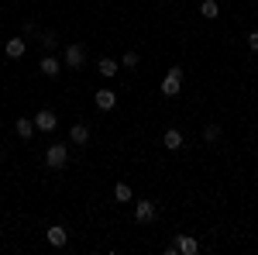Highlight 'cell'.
<instances>
[{
  "instance_id": "cell-1",
  "label": "cell",
  "mask_w": 258,
  "mask_h": 255,
  "mask_svg": "<svg viewBox=\"0 0 258 255\" xmlns=\"http://www.w3.org/2000/svg\"><path fill=\"white\" fill-rule=\"evenodd\" d=\"M66 162H69V145L55 141V145L45 148V166H48V169H62Z\"/></svg>"
},
{
  "instance_id": "cell-2",
  "label": "cell",
  "mask_w": 258,
  "mask_h": 255,
  "mask_svg": "<svg viewBox=\"0 0 258 255\" xmlns=\"http://www.w3.org/2000/svg\"><path fill=\"white\" fill-rule=\"evenodd\" d=\"M179 90H182V66H172L165 79H162V93L165 97H179Z\"/></svg>"
},
{
  "instance_id": "cell-3",
  "label": "cell",
  "mask_w": 258,
  "mask_h": 255,
  "mask_svg": "<svg viewBox=\"0 0 258 255\" xmlns=\"http://www.w3.org/2000/svg\"><path fill=\"white\" fill-rule=\"evenodd\" d=\"M83 62H86V48H83V45H66V59H62V66L83 69Z\"/></svg>"
},
{
  "instance_id": "cell-4",
  "label": "cell",
  "mask_w": 258,
  "mask_h": 255,
  "mask_svg": "<svg viewBox=\"0 0 258 255\" xmlns=\"http://www.w3.org/2000/svg\"><path fill=\"white\" fill-rule=\"evenodd\" d=\"M35 128H38V131H55V128H59V118H55V111H48V107H45V111H38V114H35Z\"/></svg>"
},
{
  "instance_id": "cell-5",
  "label": "cell",
  "mask_w": 258,
  "mask_h": 255,
  "mask_svg": "<svg viewBox=\"0 0 258 255\" xmlns=\"http://www.w3.org/2000/svg\"><path fill=\"white\" fill-rule=\"evenodd\" d=\"M45 241H48L52 248H66V245H69V231H66L62 224H52V228L45 231Z\"/></svg>"
},
{
  "instance_id": "cell-6",
  "label": "cell",
  "mask_w": 258,
  "mask_h": 255,
  "mask_svg": "<svg viewBox=\"0 0 258 255\" xmlns=\"http://www.w3.org/2000/svg\"><path fill=\"white\" fill-rule=\"evenodd\" d=\"M135 221H138V224H152V221H155V203H152V200H138Z\"/></svg>"
},
{
  "instance_id": "cell-7",
  "label": "cell",
  "mask_w": 258,
  "mask_h": 255,
  "mask_svg": "<svg viewBox=\"0 0 258 255\" xmlns=\"http://www.w3.org/2000/svg\"><path fill=\"white\" fill-rule=\"evenodd\" d=\"M38 69H41V76H48V79H55L62 73V62L55 59V56H52V52H48V56H45V59L38 62Z\"/></svg>"
},
{
  "instance_id": "cell-8",
  "label": "cell",
  "mask_w": 258,
  "mask_h": 255,
  "mask_svg": "<svg viewBox=\"0 0 258 255\" xmlns=\"http://www.w3.org/2000/svg\"><path fill=\"white\" fill-rule=\"evenodd\" d=\"M162 145H165L169 152H179V148H182V131H179V128H165V135H162Z\"/></svg>"
},
{
  "instance_id": "cell-9",
  "label": "cell",
  "mask_w": 258,
  "mask_h": 255,
  "mask_svg": "<svg viewBox=\"0 0 258 255\" xmlns=\"http://www.w3.org/2000/svg\"><path fill=\"white\" fill-rule=\"evenodd\" d=\"M97 107L100 111H114V107H117V93H114V90H97Z\"/></svg>"
},
{
  "instance_id": "cell-10",
  "label": "cell",
  "mask_w": 258,
  "mask_h": 255,
  "mask_svg": "<svg viewBox=\"0 0 258 255\" xmlns=\"http://www.w3.org/2000/svg\"><path fill=\"white\" fill-rule=\"evenodd\" d=\"M176 248H179V255H197L200 252V241H197V238H189V235H179L176 238Z\"/></svg>"
},
{
  "instance_id": "cell-11",
  "label": "cell",
  "mask_w": 258,
  "mask_h": 255,
  "mask_svg": "<svg viewBox=\"0 0 258 255\" xmlns=\"http://www.w3.org/2000/svg\"><path fill=\"white\" fill-rule=\"evenodd\" d=\"M24 48H28V41H24V38H7V45H4L7 59H21V56H24Z\"/></svg>"
},
{
  "instance_id": "cell-12",
  "label": "cell",
  "mask_w": 258,
  "mask_h": 255,
  "mask_svg": "<svg viewBox=\"0 0 258 255\" xmlns=\"http://www.w3.org/2000/svg\"><path fill=\"white\" fill-rule=\"evenodd\" d=\"M14 131H18V138H28V141H31L38 128H35V121H28V118H18V121H14Z\"/></svg>"
},
{
  "instance_id": "cell-13",
  "label": "cell",
  "mask_w": 258,
  "mask_h": 255,
  "mask_svg": "<svg viewBox=\"0 0 258 255\" xmlns=\"http://www.w3.org/2000/svg\"><path fill=\"white\" fill-rule=\"evenodd\" d=\"M69 141H73V145H86V141H90V128H86V124H73V128H69Z\"/></svg>"
},
{
  "instance_id": "cell-14",
  "label": "cell",
  "mask_w": 258,
  "mask_h": 255,
  "mask_svg": "<svg viewBox=\"0 0 258 255\" xmlns=\"http://www.w3.org/2000/svg\"><path fill=\"white\" fill-rule=\"evenodd\" d=\"M200 14H203L207 21H217L220 18V4L217 0H203V4H200Z\"/></svg>"
},
{
  "instance_id": "cell-15",
  "label": "cell",
  "mask_w": 258,
  "mask_h": 255,
  "mask_svg": "<svg viewBox=\"0 0 258 255\" xmlns=\"http://www.w3.org/2000/svg\"><path fill=\"white\" fill-rule=\"evenodd\" d=\"M117 69H120V62H114V59H100L97 62V73H100V76H107V79L117 76Z\"/></svg>"
},
{
  "instance_id": "cell-16",
  "label": "cell",
  "mask_w": 258,
  "mask_h": 255,
  "mask_svg": "<svg viewBox=\"0 0 258 255\" xmlns=\"http://www.w3.org/2000/svg\"><path fill=\"white\" fill-rule=\"evenodd\" d=\"M131 186H127V183H117V186H114V200H117V203H131Z\"/></svg>"
},
{
  "instance_id": "cell-17",
  "label": "cell",
  "mask_w": 258,
  "mask_h": 255,
  "mask_svg": "<svg viewBox=\"0 0 258 255\" xmlns=\"http://www.w3.org/2000/svg\"><path fill=\"white\" fill-rule=\"evenodd\" d=\"M55 45H59V35H55V31H41V48H45V52H52Z\"/></svg>"
},
{
  "instance_id": "cell-18",
  "label": "cell",
  "mask_w": 258,
  "mask_h": 255,
  "mask_svg": "<svg viewBox=\"0 0 258 255\" xmlns=\"http://www.w3.org/2000/svg\"><path fill=\"white\" fill-rule=\"evenodd\" d=\"M203 138H207V141H217L220 138V124H207V128H203Z\"/></svg>"
},
{
  "instance_id": "cell-19",
  "label": "cell",
  "mask_w": 258,
  "mask_h": 255,
  "mask_svg": "<svg viewBox=\"0 0 258 255\" xmlns=\"http://www.w3.org/2000/svg\"><path fill=\"white\" fill-rule=\"evenodd\" d=\"M120 66H127V69H138V52H124Z\"/></svg>"
},
{
  "instance_id": "cell-20",
  "label": "cell",
  "mask_w": 258,
  "mask_h": 255,
  "mask_svg": "<svg viewBox=\"0 0 258 255\" xmlns=\"http://www.w3.org/2000/svg\"><path fill=\"white\" fill-rule=\"evenodd\" d=\"M248 48L258 52V31H248Z\"/></svg>"
},
{
  "instance_id": "cell-21",
  "label": "cell",
  "mask_w": 258,
  "mask_h": 255,
  "mask_svg": "<svg viewBox=\"0 0 258 255\" xmlns=\"http://www.w3.org/2000/svg\"><path fill=\"white\" fill-rule=\"evenodd\" d=\"M0 162H4V148H0Z\"/></svg>"
}]
</instances>
